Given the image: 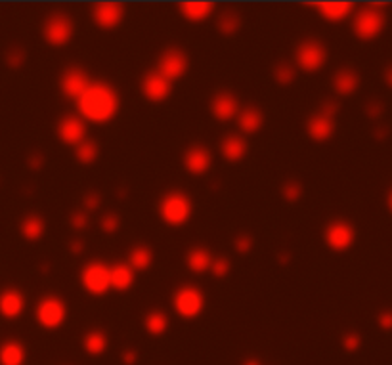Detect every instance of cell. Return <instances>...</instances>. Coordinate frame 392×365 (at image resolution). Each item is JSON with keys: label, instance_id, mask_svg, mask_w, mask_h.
<instances>
[{"label": "cell", "instance_id": "obj_1", "mask_svg": "<svg viewBox=\"0 0 392 365\" xmlns=\"http://www.w3.org/2000/svg\"><path fill=\"white\" fill-rule=\"evenodd\" d=\"M76 109L83 121L94 123V125H105L121 109V98L111 84L96 80L90 82L88 88L83 92V96L76 100Z\"/></svg>", "mask_w": 392, "mask_h": 365}, {"label": "cell", "instance_id": "obj_2", "mask_svg": "<svg viewBox=\"0 0 392 365\" xmlns=\"http://www.w3.org/2000/svg\"><path fill=\"white\" fill-rule=\"evenodd\" d=\"M157 211L165 224H169L172 228H180L184 224H188V220L191 218L193 205L184 192H169L161 197Z\"/></svg>", "mask_w": 392, "mask_h": 365}, {"label": "cell", "instance_id": "obj_3", "mask_svg": "<svg viewBox=\"0 0 392 365\" xmlns=\"http://www.w3.org/2000/svg\"><path fill=\"white\" fill-rule=\"evenodd\" d=\"M384 2H371L360 12H356L352 21L354 35L360 40L377 39L384 29Z\"/></svg>", "mask_w": 392, "mask_h": 365}, {"label": "cell", "instance_id": "obj_4", "mask_svg": "<svg viewBox=\"0 0 392 365\" xmlns=\"http://www.w3.org/2000/svg\"><path fill=\"white\" fill-rule=\"evenodd\" d=\"M73 35H75V23L63 12H54L52 16H48V20L42 25V37L54 48H61L69 44Z\"/></svg>", "mask_w": 392, "mask_h": 365}, {"label": "cell", "instance_id": "obj_5", "mask_svg": "<svg viewBox=\"0 0 392 365\" xmlns=\"http://www.w3.org/2000/svg\"><path fill=\"white\" fill-rule=\"evenodd\" d=\"M295 63L304 73H318L327 63V50L318 39H306L296 46Z\"/></svg>", "mask_w": 392, "mask_h": 365}, {"label": "cell", "instance_id": "obj_6", "mask_svg": "<svg viewBox=\"0 0 392 365\" xmlns=\"http://www.w3.org/2000/svg\"><path fill=\"white\" fill-rule=\"evenodd\" d=\"M35 317H37L38 325L44 329H57L63 325L67 317V306L65 302L56 295H48V297L40 298L35 310Z\"/></svg>", "mask_w": 392, "mask_h": 365}, {"label": "cell", "instance_id": "obj_7", "mask_svg": "<svg viewBox=\"0 0 392 365\" xmlns=\"http://www.w3.org/2000/svg\"><path fill=\"white\" fill-rule=\"evenodd\" d=\"M172 306L176 310V314L184 319H193L203 312L205 308V297L197 287L193 285H184L174 293L172 298Z\"/></svg>", "mask_w": 392, "mask_h": 365}, {"label": "cell", "instance_id": "obj_8", "mask_svg": "<svg viewBox=\"0 0 392 365\" xmlns=\"http://www.w3.org/2000/svg\"><path fill=\"white\" fill-rule=\"evenodd\" d=\"M81 283H83L86 293H90L94 297L105 295L111 289V285H109V266L100 262V260L88 262L81 271Z\"/></svg>", "mask_w": 392, "mask_h": 365}, {"label": "cell", "instance_id": "obj_9", "mask_svg": "<svg viewBox=\"0 0 392 365\" xmlns=\"http://www.w3.org/2000/svg\"><path fill=\"white\" fill-rule=\"evenodd\" d=\"M188 65H190V61H188L186 52H182L180 48H169L161 54L155 71L159 75H163L167 80L174 82V80H178V78H182L186 75Z\"/></svg>", "mask_w": 392, "mask_h": 365}, {"label": "cell", "instance_id": "obj_10", "mask_svg": "<svg viewBox=\"0 0 392 365\" xmlns=\"http://www.w3.org/2000/svg\"><path fill=\"white\" fill-rule=\"evenodd\" d=\"M324 239L325 245L331 250L337 252H343V250L350 249L356 239V231L354 228L344 220H333L325 226L324 231Z\"/></svg>", "mask_w": 392, "mask_h": 365}, {"label": "cell", "instance_id": "obj_11", "mask_svg": "<svg viewBox=\"0 0 392 365\" xmlns=\"http://www.w3.org/2000/svg\"><path fill=\"white\" fill-rule=\"evenodd\" d=\"M140 90H142V96L151 102V104H163L165 100H169L172 92V82L159 75L157 71H149L145 73L140 82Z\"/></svg>", "mask_w": 392, "mask_h": 365}, {"label": "cell", "instance_id": "obj_12", "mask_svg": "<svg viewBox=\"0 0 392 365\" xmlns=\"http://www.w3.org/2000/svg\"><path fill=\"white\" fill-rule=\"evenodd\" d=\"M92 20L104 31L119 27L124 20V6L119 2H98L92 8Z\"/></svg>", "mask_w": 392, "mask_h": 365}, {"label": "cell", "instance_id": "obj_13", "mask_svg": "<svg viewBox=\"0 0 392 365\" xmlns=\"http://www.w3.org/2000/svg\"><path fill=\"white\" fill-rule=\"evenodd\" d=\"M92 80L88 78L85 69L81 67H67L63 73H61V78H59V90L61 94L69 100H79L83 96L88 84Z\"/></svg>", "mask_w": 392, "mask_h": 365}, {"label": "cell", "instance_id": "obj_14", "mask_svg": "<svg viewBox=\"0 0 392 365\" xmlns=\"http://www.w3.org/2000/svg\"><path fill=\"white\" fill-rule=\"evenodd\" d=\"M210 164H212V153L209 147L201 144H195L186 149L184 153V168L193 176H203L209 172Z\"/></svg>", "mask_w": 392, "mask_h": 365}, {"label": "cell", "instance_id": "obj_15", "mask_svg": "<svg viewBox=\"0 0 392 365\" xmlns=\"http://www.w3.org/2000/svg\"><path fill=\"white\" fill-rule=\"evenodd\" d=\"M210 113L212 117L220 121V123H226V121H231L236 119L239 113V102L238 98L233 96L228 90H222V92H216L212 100H210Z\"/></svg>", "mask_w": 392, "mask_h": 365}, {"label": "cell", "instance_id": "obj_16", "mask_svg": "<svg viewBox=\"0 0 392 365\" xmlns=\"http://www.w3.org/2000/svg\"><path fill=\"white\" fill-rule=\"evenodd\" d=\"M57 138L67 145H79L86 140V123L76 115H67L57 123Z\"/></svg>", "mask_w": 392, "mask_h": 365}, {"label": "cell", "instance_id": "obj_17", "mask_svg": "<svg viewBox=\"0 0 392 365\" xmlns=\"http://www.w3.org/2000/svg\"><path fill=\"white\" fill-rule=\"evenodd\" d=\"M312 6L325 21H331V23L344 21L354 12V4L348 0H318V2H312Z\"/></svg>", "mask_w": 392, "mask_h": 365}, {"label": "cell", "instance_id": "obj_18", "mask_svg": "<svg viewBox=\"0 0 392 365\" xmlns=\"http://www.w3.org/2000/svg\"><path fill=\"white\" fill-rule=\"evenodd\" d=\"M306 132L316 142H325L335 134V119L316 111L314 115L308 117L306 121Z\"/></svg>", "mask_w": 392, "mask_h": 365}, {"label": "cell", "instance_id": "obj_19", "mask_svg": "<svg viewBox=\"0 0 392 365\" xmlns=\"http://www.w3.org/2000/svg\"><path fill=\"white\" fill-rule=\"evenodd\" d=\"M25 310V297L18 289H4L0 293V316L6 319H16Z\"/></svg>", "mask_w": 392, "mask_h": 365}, {"label": "cell", "instance_id": "obj_20", "mask_svg": "<svg viewBox=\"0 0 392 365\" xmlns=\"http://www.w3.org/2000/svg\"><path fill=\"white\" fill-rule=\"evenodd\" d=\"M182 18L190 23H201L209 20L214 12V4L209 0H186L178 6Z\"/></svg>", "mask_w": 392, "mask_h": 365}, {"label": "cell", "instance_id": "obj_21", "mask_svg": "<svg viewBox=\"0 0 392 365\" xmlns=\"http://www.w3.org/2000/svg\"><path fill=\"white\" fill-rule=\"evenodd\" d=\"M247 151H249V145H247V140L243 136L229 134V136H224L222 142H220V153L229 163H239L241 159H245Z\"/></svg>", "mask_w": 392, "mask_h": 365}, {"label": "cell", "instance_id": "obj_22", "mask_svg": "<svg viewBox=\"0 0 392 365\" xmlns=\"http://www.w3.org/2000/svg\"><path fill=\"white\" fill-rule=\"evenodd\" d=\"M331 84L339 96H352L360 86V75L352 67H343L333 75Z\"/></svg>", "mask_w": 392, "mask_h": 365}, {"label": "cell", "instance_id": "obj_23", "mask_svg": "<svg viewBox=\"0 0 392 365\" xmlns=\"http://www.w3.org/2000/svg\"><path fill=\"white\" fill-rule=\"evenodd\" d=\"M109 285L115 291H128L134 285V269L126 262L109 266Z\"/></svg>", "mask_w": 392, "mask_h": 365}, {"label": "cell", "instance_id": "obj_24", "mask_svg": "<svg viewBox=\"0 0 392 365\" xmlns=\"http://www.w3.org/2000/svg\"><path fill=\"white\" fill-rule=\"evenodd\" d=\"M264 125V115L257 107H245L238 113V126L243 134H257Z\"/></svg>", "mask_w": 392, "mask_h": 365}, {"label": "cell", "instance_id": "obj_25", "mask_svg": "<svg viewBox=\"0 0 392 365\" xmlns=\"http://www.w3.org/2000/svg\"><path fill=\"white\" fill-rule=\"evenodd\" d=\"M25 346L19 340H6L0 346V363L2 365H23L25 363Z\"/></svg>", "mask_w": 392, "mask_h": 365}, {"label": "cell", "instance_id": "obj_26", "mask_svg": "<svg viewBox=\"0 0 392 365\" xmlns=\"http://www.w3.org/2000/svg\"><path fill=\"white\" fill-rule=\"evenodd\" d=\"M186 264L191 271L195 273H205L210 269V264H212V254L205 247H193V249L188 250L186 254Z\"/></svg>", "mask_w": 392, "mask_h": 365}, {"label": "cell", "instance_id": "obj_27", "mask_svg": "<svg viewBox=\"0 0 392 365\" xmlns=\"http://www.w3.org/2000/svg\"><path fill=\"white\" fill-rule=\"evenodd\" d=\"M19 230H21V235L27 241H38L44 235V231H46V224H44V220L40 216L31 214V216L21 220Z\"/></svg>", "mask_w": 392, "mask_h": 365}, {"label": "cell", "instance_id": "obj_28", "mask_svg": "<svg viewBox=\"0 0 392 365\" xmlns=\"http://www.w3.org/2000/svg\"><path fill=\"white\" fill-rule=\"evenodd\" d=\"M134 271H143L153 264V252L151 249H147L145 245H138L130 250L128 254V262H126Z\"/></svg>", "mask_w": 392, "mask_h": 365}, {"label": "cell", "instance_id": "obj_29", "mask_svg": "<svg viewBox=\"0 0 392 365\" xmlns=\"http://www.w3.org/2000/svg\"><path fill=\"white\" fill-rule=\"evenodd\" d=\"M241 16H239L236 10H224L222 14L218 16V20H216V27H218V31L222 33V35H226V37H229V35H236L239 29H241Z\"/></svg>", "mask_w": 392, "mask_h": 365}, {"label": "cell", "instance_id": "obj_30", "mask_svg": "<svg viewBox=\"0 0 392 365\" xmlns=\"http://www.w3.org/2000/svg\"><path fill=\"white\" fill-rule=\"evenodd\" d=\"M143 327L149 335L161 336L169 329V317H167V314H163L161 310H153L143 317Z\"/></svg>", "mask_w": 392, "mask_h": 365}, {"label": "cell", "instance_id": "obj_31", "mask_svg": "<svg viewBox=\"0 0 392 365\" xmlns=\"http://www.w3.org/2000/svg\"><path fill=\"white\" fill-rule=\"evenodd\" d=\"M100 155V147L94 140L86 138L79 145H75V157L81 164H92Z\"/></svg>", "mask_w": 392, "mask_h": 365}, {"label": "cell", "instance_id": "obj_32", "mask_svg": "<svg viewBox=\"0 0 392 365\" xmlns=\"http://www.w3.org/2000/svg\"><path fill=\"white\" fill-rule=\"evenodd\" d=\"M83 346H85V350L88 354L92 355L104 354L105 350H107V336L102 331H90L83 338Z\"/></svg>", "mask_w": 392, "mask_h": 365}, {"label": "cell", "instance_id": "obj_33", "mask_svg": "<svg viewBox=\"0 0 392 365\" xmlns=\"http://www.w3.org/2000/svg\"><path fill=\"white\" fill-rule=\"evenodd\" d=\"M272 77L276 80L277 84H281V86H289V84H293L295 82V67L293 65H289V63H277L274 71H272Z\"/></svg>", "mask_w": 392, "mask_h": 365}, {"label": "cell", "instance_id": "obj_34", "mask_svg": "<svg viewBox=\"0 0 392 365\" xmlns=\"http://www.w3.org/2000/svg\"><path fill=\"white\" fill-rule=\"evenodd\" d=\"M281 195H283V199L289 201V203L298 201V199L302 197V186L296 182V180H289V182L283 184V188H281Z\"/></svg>", "mask_w": 392, "mask_h": 365}, {"label": "cell", "instance_id": "obj_35", "mask_svg": "<svg viewBox=\"0 0 392 365\" xmlns=\"http://www.w3.org/2000/svg\"><path fill=\"white\" fill-rule=\"evenodd\" d=\"M100 228H102L104 233H115L121 228V218L117 214H113V212H107V214H104V218L100 220Z\"/></svg>", "mask_w": 392, "mask_h": 365}, {"label": "cell", "instance_id": "obj_36", "mask_svg": "<svg viewBox=\"0 0 392 365\" xmlns=\"http://www.w3.org/2000/svg\"><path fill=\"white\" fill-rule=\"evenodd\" d=\"M229 268H231V264H229L228 258H224V256L212 258V264H210L212 276H216V278H226L229 273Z\"/></svg>", "mask_w": 392, "mask_h": 365}, {"label": "cell", "instance_id": "obj_37", "mask_svg": "<svg viewBox=\"0 0 392 365\" xmlns=\"http://www.w3.org/2000/svg\"><path fill=\"white\" fill-rule=\"evenodd\" d=\"M253 245H255V241H253V237L247 235V233H241V235H238L236 241H233V247H236V250H238L239 254H247V252H251Z\"/></svg>", "mask_w": 392, "mask_h": 365}, {"label": "cell", "instance_id": "obj_38", "mask_svg": "<svg viewBox=\"0 0 392 365\" xmlns=\"http://www.w3.org/2000/svg\"><path fill=\"white\" fill-rule=\"evenodd\" d=\"M69 222H71V228H73V230L81 231V230H85L86 226H88L90 218H88V212H85L83 209H81V211H75L73 214H71Z\"/></svg>", "mask_w": 392, "mask_h": 365}, {"label": "cell", "instance_id": "obj_39", "mask_svg": "<svg viewBox=\"0 0 392 365\" xmlns=\"http://www.w3.org/2000/svg\"><path fill=\"white\" fill-rule=\"evenodd\" d=\"M360 344H362V338H360L358 333H346L343 336V348L346 352H356L360 348Z\"/></svg>", "mask_w": 392, "mask_h": 365}, {"label": "cell", "instance_id": "obj_40", "mask_svg": "<svg viewBox=\"0 0 392 365\" xmlns=\"http://www.w3.org/2000/svg\"><path fill=\"white\" fill-rule=\"evenodd\" d=\"M100 203H102V197L98 195L96 192H90V193H86L85 197H83V211H96L98 207H100Z\"/></svg>", "mask_w": 392, "mask_h": 365}, {"label": "cell", "instance_id": "obj_41", "mask_svg": "<svg viewBox=\"0 0 392 365\" xmlns=\"http://www.w3.org/2000/svg\"><path fill=\"white\" fill-rule=\"evenodd\" d=\"M23 63H25V52L19 48H14L8 54V65L12 69H19Z\"/></svg>", "mask_w": 392, "mask_h": 365}, {"label": "cell", "instance_id": "obj_42", "mask_svg": "<svg viewBox=\"0 0 392 365\" xmlns=\"http://www.w3.org/2000/svg\"><path fill=\"white\" fill-rule=\"evenodd\" d=\"M382 111H384V107H382V104L379 100H371L365 106V115L369 117V119H381Z\"/></svg>", "mask_w": 392, "mask_h": 365}, {"label": "cell", "instance_id": "obj_43", "mask_svg": "<svg viewBox=\"0 0 392 365\" xmlns=\"http://www.w3.org/2000/svg\"><path fill=\"white\" fill-rule=\"evenodd\" d=\"M337 111H339V104H335V102H331V100H325L324 104H322V107H320V113L331 117V119H335Z\"/></svg>", "mask_w": 392, "mask_h": 365}, {"label": "cell", "instance_id": "obj_44", "mask_svg": "<svg viewBox=\"0 0 392 365\" xmlns=\"http://www.w3.org/2000/svg\"><path fill=\"white\" fill-rule=\"evenodd\" d=\"M377 319H379V325H381L384 331H390V329H392V312H390V310L381 312Z\"/></svg>", "mask_w": 392, "mask_h": 365}, {"label": "cell", "instance_id": "obj_45", "mask_svg": "<svg viewBox=\"0 0 392 365\" xmlns=\"http://www.w3.org/2000/svg\"><path fill=\"white\" fill-rule=\"evenodd\" d=\"M136 359H138V355H136L134 350H126V352L123 354V361L126 365H134L136 363Z\"/></svg>", "mask_w": 392, "mask_h": 365}, {"label": "cell", "instance_id": "obj_46", "mask_svg": "<svg viewBox=\"0 0 392 365\" xmlns=\"http://www.w3.org/2000/svg\"><path fill=\"white\" fill-rule=\"evenodd\" d=\"M83 249H85V245H83V241H81V239H73V241H71V245H69V250H71L73 254L83 252Z\"/></svg>", "mask_w": 392, "mask_h": 365}, {"label": "cell", "instance_id": "obj_47", "mask_svg": "<svg viewBox=\"0 0 392 365\" xmlns=\"http://www.w3.org/2000/svg\"><path fill=\"white\" fill-rule=\"evenodd\" d=\"M384 82L392 88V65L390 67H386V71H384Z\"/></svg>", "mask_w": 392, "mask_h": 365}, {"label": "cell", "instance_id": "obj_48", "mask_svg": "<svg viewBox=\"0 0 392 365\" xmlns=\"http://www.w3.org/2000/svg\"><path fill=\"white\" fill-rule=\"evenodd\" d=\"M375 136H377V138H386V136H388V130H386L384 126H379V128H375Z\"/></svg>", "mask_w": 392, "mask_h": 365}, {"label": "cell", "instance_id": "obj_49", "mask_svg": "<svg viewBox=\"0 0 392 365\" xmlns=\"http://www.w3.org/2000/svg\"><path fill=\"white\" fill-rule=\"evenodd\" d=\"M31 163H33V164H31L33 168H40V166H42V163H44V159H42V157H33V159H31Z\"/></svg>", "mask_w": 392, "mask_h": 365}, {"label": "cell", "instance_id": "obj_50", "mask_svg": "<svg viewBox=\"0 0 392 365\" xmlns=\"http://www.w3.org/2000/svg\"><path fill=\"white\" fill-rule=\"evenodd\" d=\"M243 365H260V363H258L257 359H247V361H245Z\"/></svg>", "mask_w": 392, "mask_h": 365}, {"label": "cell", "instance_id": "obj_51", "mask_svg": "<svg viewBox=\"0 0 392 365\" xmlns=\"http://www.w3.org/2000/svg\"><path fill=\"white\" fill-rule=\"evenodd\" d=\"M388 209H390V212H392V192L388 193Z\"/></svg>", "mask_w": 392, "mask_h": 365}]
</instances>
